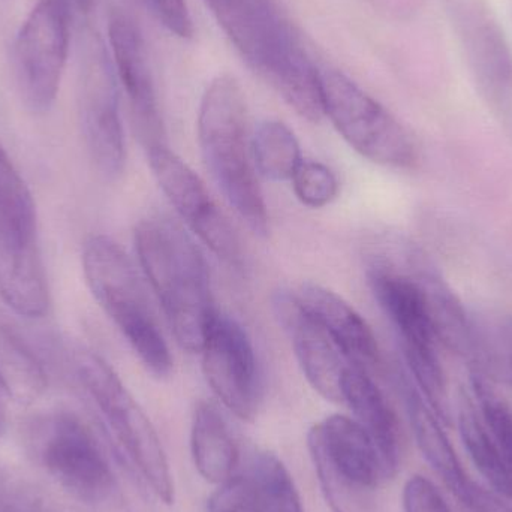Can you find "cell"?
<instances>
[{"label":"cell","instance_id":"cell-30","mask_svg":"<svg viewBox=\"0 0 512 512\" xmlns=\"http://www.w3.org/2000/svg\"><path fill=\"white\" fill-rule=\"evenodd\" d=\"M161 26L177 38H194L195 27L186 0H141Z\"/></svg>","mask_w":512,"mask_h":512},{"label":"cell","instance_id":"cell-14","mask_svg":"<svg viewBox=\"0 0 512 512\" xmlns=\"http://www.w3.org/2000/svg\"><path fill=\"white\" fill-rule=\"evenodd\" d=\"M307 448L361 489L373 492L387 478L378 447L354 418L331 415L315 424L307 433Z\"/></svg>","mask_w":512,"mask_h":512},{"label":"cell","instance_id":"cell-3","mask_svg":"<svg viewBox=\"0 0 512 512\" xmlns=\"http://www.w3.org/2000/svg\"><path fill=\"white\" fill-rule=\"evenodd\" d=\"M83 271L93 297L143 366L155 378H168L174 364L170 348L143 279L122 246L102 234L89 237L83 248Z\"/></svg>","mask_w":512,"mask_h":512},{"label":"cell","instance_id":"cell-25","mask_svg":"<svg viewBox=\"0 0 512 512\" xmlns=\"http://www.w3.org/2000/svg\"><path fill=\"white\" fill-rule=\"evenodd\" d=\"M295 197L303 206L322 209L339 195V180L328 165L318 161L301 162L291 179Z\"/></svg>","mask_w":512,"mask_h":512},{"label":"cell","instance_id":"cell-20","mask_svg":"<svg viewBox=\"0 0 512 512\" xmlns=\"http://www.w3.org/2000/svg\"><path fill=\"white\" fill-rule=\"evenodd\" d=\"M47 373L23 337L0 315V387L15 402H36L47 388Z\"/></svg>","mask_w":512,"mask_h":512},{"label":"cell","instance_id":"cell-12","mask_svg":"<svg viewBox=\"0 0 512 512\" xmlns=\"http://www.w3.org/2000/svg\"><path fill=\"white\" fill-rule=\"evenodd\" d=\"M273 309L310 387L328 402L342 403L343 376L351 363L301 307L294 292H277Z\"/></svg>","mask_w":512,"mask_h":512},{"label":"cell","instance_id":"cell-5","mask_svg":"<svg viewBox=\"0 0 512 512\" xmlns=\"http://www.w3.org/2000/svg\"><path fill=\"white\" fill-rule=\"evenodd\" d=\"M325 116L340 137L373 164L411 168L418 150L408 129L342 72L321 71Z\"/></svg>","mask_w":512,"mask_h":512},{"label":"cell","instance_id":"cell-15","mask_svg":"<svg viewBox=\"0 0 512 512\" xmlns=\"http://www.w3.org/2000/svg\"><path fill=\"white\" fill-rule=\"evenodd\" d=\"M294 295L352 366L366 370L378 366L379 348L372 327L345 298L313 282L301 283Z\"/></svg>","mask_w":512,"mask_h":512},{"label":"cell","instance_id":"cell-8","mask_svg":"<svg viewBox=\"0 0 512 512\" xmlns=\"http://www.w3.org/2000/svg\"><path fill=\"white\" fill-rule=\"evenodd\" d=\"M69 20V0H41L15 38L18 89L33 111H47L56 101L68 59Z\"/></svg>","mask_w":512,"mask_h":512},{"label":"cell","instance_id":"cell-4","mask_svg":"<svg viewBox=\"0 0 512 512\" xmlns=\"http://www.w3.org/2000/svg\"><path fill=\"white\" fill-rule=\"evenodd\" d=\"M71 369L117 444L164 504L174 502L170 463L152 421L104 358L89 349L71 354Z\"/></svg>","mask_w":512,"mask_h":512},{"label":"cell","instance_id":"cell-7","mask_svg":"<svg viewBox=\"0 0 512 512\" xmlns=\"http://www.w3.org/2000/svg\"><path fill=\"white\" fill-rule=\"evenodd\" d=\"M80 74L81 126L87 150L99 173L114 179L126 164L125 132L116 69L96 33L84 36Z\"/></svg>","mask_w":512,"mask_h":512},{"label":"cell","instance_id":"cell-33","mask_svg":"<svg viewBox=\"0 0 512 512\" xmlns=\"http://www.w3.org/2000/svg\"><path fill=\"white\" fill-rule=\"evenodd\" d=\"M3 427H5V423H3L2 408H0V438H2L3 435Z\"/></svg>","mask_w":512,"mask_h":512},{"label":"cell","instance_id":"cell-9","mask_svg":"<svg viewBox=\"0 0 512 512\" xmlns=\"http://www.w3.org/2000/svg\"><path fill=\"white\" fill-rule=\"evenodd\" d=\"M146 153L156 183L189 230L225 264L242 267L239 237L201 177L168 144Z\"/></svg>","mask_w":512,"mask_h":512},{"label":"cell","instance_id":"cell-18","mask_svg":"<svg viewBox=\"0 0 512 512\" xmlns=\"http://www.w3.org/2000/svg\"><path fill=\"white\" fill-rule=\"evenodd\" d=\"M191 453L195 468L209 483L230 480L239 463L236 439L222 412L213 403H198L192 417Z\"/></svg>","mask_w":512,"mask_h":512},{"label":"cell","instance_id":"cell-24","mask_svg":"<svg viewBox=\"0 0 512 512\" xmlns=\"http://www.w3.org/2000/svg\"><path fill=\"white\" fill-rule=\"evenodd\" d=\"M0 222L38 230L32 194L2 146H0Z\"/></svg>","mask_w":512,"mask_h":512},{"label":"cell","instance_id":"cell-28","mask_svg":"<svg viewBox=\"0 0 512 512\" xmlns=\"http://www.w3.org/2000/svg\"><path fill=\"white\" fill-rule=\"evenodd\" d=\"M209 512H264L251 478L233 475L209 498Z\"/></svg>","mask_w":512,"mask_h":512},{"label":"cell","instance_id":"cell-27","mask_svg":"<svg viewBox=\"0 0 512 512\" xmlns=\"http://www.w3.org/2000/svg\"><path fill=\"white\" fill-rule=\"evenodd\" d=\"M313 466L318 474L327 504L333 512H372L370 511L369 490L361 489L337 475L319 454L309 451Z\"/></svg>","mask_w":512,"mask_h":512},{"label":"cell","instance_id":"cell-31","mask_svg":"<svg viewBox=\"0 0 512 512\" xmlns=\"http://www.w3.org/2000/svg\"><path fill=\"white\" fill-rule=\"evenodd\" d=\"M98 507V512H129L128 508L122 504L119 498L116 496V492L113 495L108 496L104 501L96 504Z\"/></svg>","mask_w":512,"mask_h":512},{"label":"cell","instance_id":"cell-32","mask_svg":"<svg viewBox=\"0 0 512 512\" xmlns=\"http://www.w3.org/2000/svg\"><path fill=\"white\" fill-rule=\"evenodd\" d=\"M72 3L78 11L84 12V14L92 11L93 0H72Z\"/></svg>","mask_w":512,"mask_h":512},{"label":"cell","instance_id":"cell-21","mask_svg":"<svg viewBox=\"0 0 512 512\" xmlns=\"http://www.w3.org/2000/svg\"><path fill=\"white\" fill-rule=\"evenodd\" d=\"M459 429L466 451L480 474L498 495L512 499L510 466L486 421L468 397L460 403Z\"/></svg>","mask_w":512,"mask_h":512},{"label":"cell","instance_id":"cell-16","mask_svg":"<svg viewBox=\"0 0 512 512\" xmlns=\"http://www.w3.org/2000/svg\"><path fill=\"white\" fill-rule=\"evenodd\" d=\"M342 403L351 409L354 420L369 433L378 447L387 478L399 468L402 433L399 420L369 370L349 366L343 376Z\"/></svg>","mask_w":512,"mask_h":512},{"label":"cell","instance_id":"cell-17","mask_svg":"<svg viewBox=\"0 0 512 512\" xmlns=\"http://www.w3.org/2000/svg\"><path fill=\"white\" fill-rule=\"evenodd\" d=\"M399 384L405 397L412 432L424 459L435 469L436 474L444 480L456 498L466 505L477 483H474L466 474L456 450L451 445L447 433L444 432L442 421L436 417L435 412L421 396L417 387L412 384L411 379L406 378L402 373L399 375Z\"/></svg>","mask_w":512,"mask_h":512},{"label":"cell","instance_id":"cell-1","mask_svg":"<svg viewBox=\"0 0 512 512\" xmlns=\"http://www.w3.org/2000/svg\"><path fill=\"white\" fill-rule=\"evenodd\" d=\"M134 237L141 270L177 343L200 352L219 312L203 252L182 225L164 215L141 219Z\"/></svg>","mask_w":512,"mask_h":512},{"label":"cell","instance_id":"cell-6","mask_svg":"<svg viewBox=\"0 0 512 512\" xmlns=\"http://www.w3.org/2000/svg\"><path fill=\"white\" fill-rule=\"evenodd\" d=\"M29 445L39 465L77 498L96 505L116 492L107 457L77 415L39 417L30 426Z\"/></svg>","mask_w":512,"mask_h":512},{"label":"cell","instance_id":"cell-11","mask_svg":"<svg viewBox=\"0 0 512 512\" xmlns=\"http://www.w3.org/2000/svg\"><path fill=\"white\" fill-rule=\"evenodd\" d=\"M108 38L113 50L114 69L128 96L138 141L146 152L167 146L164 120L141 33L131 18L116 12L108 24Z\"/></svg>","mask_w":512,"mask_h":512},{"label":"cell","instance_id":"cell-13","mask_svg":"<svg viewBox=\"0 0 512 512\" xmlns=\"http://www.w3.org/2000/svg\"><path fill=\"white\" fill-rule=\"evenodd\" d=\"M0 298L26 318L47 313L50 292L38 230L0 222Z\"/></svg>","mask_w":512,"mask_h":512},{"label":"cell","instance_id":"cell-26","mask_svg":"<svg viewBox=\"0 0 512 512\" xmlns=\"http://www.w3.org/2000/svg\"><path fill=\"white\" fill-rule=\"evenodd\" d=\"M472 387L478 400L481 417L498 441L512 472V408L493 390L490 382L478 373H472Z\"/></svg>","mask_w":512,"mask_h":512},{"label":"cell","instance_id":"cell-2","mask_svg":"<svg viewBox=\"0 0 512 512\" xmlns=\"http://www.w3.org/2000/svg\"><path fill=\"white\" fill-rule=\"evenodd\" d=\"M198 144L213 182L256 236L270 231L248 138L245 93L236 78L219 75L204 90L198 110Z\"/></svg>","mask_w":512,"mask_h":512},{"label":"cell","instance_id":"cell-10","mask_svg":"<svg viewBox=\"0 0 512 512\" xmlns=\"http://www.w3.org/2000/svg\"><path fill=\"white\" fill-rule=\"evenodd\" d=\"M200 354L207 384L219 402L240 420H255L264 388L261 367L248 331L219 310Z\"/></svg>","mask_w":512,"mask_h":512},{"label":"cell","instance_id":"cell-29","mask_svg":"<svg viewBox=\"0 0 512 512\" xmlns=\"http://www.w3.org/2000/svg\"><path fill=\"white\" fill-rule=\"evenodd\" d=\"M402 502L405 512H456L438 486L421 475L406 481Z\"/></svg>","mask_w":512,"mask_h":512},{"label":"cell","instance_id":"cell-22","mask_svg":"<svg viewBox=\"0 0 512 512\" xmlns=\"http://www.w3.org/2000/svg\"><path fill=\"white\" fill-rule=\"evenodd\" d=\"M251 149L255 170L271 182L291 180L304 161L294 132L279 120L259 123L252 137Z\"/></svg>","mask_w":512,"mask_h":512},{"label":"cell","instance_id":"cell-34","mask_svg":"<svg viewBox=\"0 0 512 512\" xmlns=\"http://www.w3.org/2000/svg\"><path fill=\"white\" fill-rule=\"evenodd\" d=\"M12 512H38V511H32V510H23V511H12Z\"/></svg>","mask_w":512,"mask_h":512},{"label":"cell","instance_id":"cell-23","mask_svg":"<svg viewBox=\"0 0 512 512\" xmlns=\"http://www.w3.org/2000/svg\"><path fill=\"white\" fill-rule=\"evenodd\" d=\"M248 477L264 512H304L300 493L286 466L276 454H255Z\"/></svg>","mask_w":512,"mask_h":512},{"label":"cell","instance_id":"cell-19","mask_svg":"<svg viewBox=\"0 0 512 512\" xmlns=\"http://www.w3.org/2000/svg\"><path fill=\"white\" fill-rule=\"evenodd\" d=\"M471 318V354L475 373L512 388V313L486 310Z\"/></svg>","mask_w":512,"mask_h":512}]
</instances>
